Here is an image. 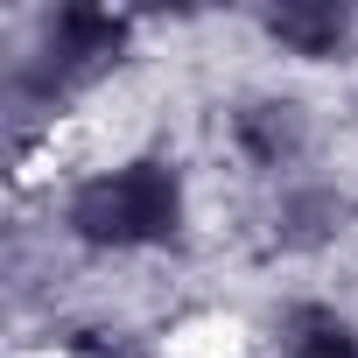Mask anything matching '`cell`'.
Returning <instances> with one entry per match:
<instances>
[{
	"mask_svg": "<svg viewBox=\"0 0 358 358\" xmlns=\"http://www.w3.org/2000/svg\"><path fill=\"white\" fill-rule=\"evenodd\" d=\"M260 36L302 64H337L358 43V8H344V0H281V8L260 15Z\"/></svg>",
	"mask_w": 358,
	"mask_h": 358,
	"instance_id": "4",
	"label": "cell"
},
{
	"mask_svg": "<svg viewBox=\"0 0 358 358\" xmlns=\"http://www.w3.org/2000/svg\"><path fill=\"white\" fill-rule=\"evenodd\" d=\"M351 225V204L337 183H323V176H295V183H281L274 211H267V239L281 253H323L337 246V232Z\"/></svg>",
	"mask_w": 358,
	"mask_h": 358,
	"instance_id": "5",
	"label": "cell"
},
{
	"mask_svg": "<svg viewBox=\"0 0 358 358\" xmlns=\"http://www.w3.org/2000/svg\"><path fill=\"white\" fill-rule=\"evenodd\" d=\"M64 358H148V344L134 330H106V323H78L64 337Z\"/></svg>",
	"mask_w": 358,
	"mask_h": 358,
	"instance_id": "7",
	"label": "cell"
},
{
	"mask_svg": "<svg viewBox=\"0 0 358 358\" xmlns=\"http://www.w3.org/2000/svg\"><path fill=\"white\" fill-rule=\"evenodd\" d=\"M190 225V190L169 155H134L99 169L64 197V232L92 253H162Z\"/></svg>",
	"mask_w": 358,
	"mask_h": 358,
	"instance_id": "1",
	"label": "cell"
},
{
	"mask_svg": "<svg viewBox=\"0 0 358 358\" xmlns=\"http://www.w3.org/2000/svg\"><path fill=\"white\" fill-rule=\"evenodd\" d=\"M134 50V22L113 15V8H57L43 15V43L36 57H22L8 71V106H15V127H29L36 113H57L71 106L78 92L106 85Z\"/></svg>",
	"mask_w": 358,
	"mask_h": 358,
	"instance_id": "2",
	"label": "cell"
},
{
	"mask_svg": "<svg viewBox=\"0 0 358 358\" xmlns=\"http://www.w3.org/2000/svg\"><path fill=\"white\" fill-rule=\"evenodd\" d=\"M274 351L281 358H358V323L337 302H288L274 316Z\"/></svg>",
	"mask_w": 358,
	"mask_h": 358,
	"instance_id": "6",
	"label": "cell"
},
{
	"mask_svg": "<svg viewBox=\"0 0 358 358\" xmlns=\"http://www.w3.org/2000/svg\"><path fill=\"white\" fill-rule=\"evenodd\" d=\"M232 148L260 176H288L309 162V106L288 92H253L232 106Z\"/></svg>",
	"mask_w": 358,
	"mask_h": 358,
	"instance_id": "3",
	"label": "cell"
}]
</instances>
